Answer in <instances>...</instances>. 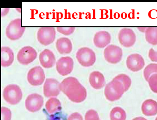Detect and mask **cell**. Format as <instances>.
Segmentation results:
<instances>
[{"label":"cell","mask_w":157,"mask_h":120,"mask_svg":"<svg viewBox=\"0 0 157 120\" xmlns=\"http://www.w3.org/2000/svg\"><path fill=\"white\" fill-rule=\"evenodd\" d=\"M61 90L70 100L74 103H81L86 99V89L74 77H68L60 84Z\"/></svg>","instance_id":"obj_1"},{"label":"cell","mask_w":157,"mask_h":120,"mask_svg":"<svg viewBox=\"0 0 157 120\" xmlns=\"http://www.w3.org/2000/svg\"><path fill=\"white\" fill-rule=\"evenodd\" d=\"M125 92L121 82L113 79L107 84L105 89V96L107 100L113 102L121 99Z\"/></svg>","instance_id":"obj_2"},{"label":"cell","mask_w":157,"mask_h":120,"mask_svg":"<svg viewBox=\"0 0 157 120\" xmlns=\"http://www.w3.org/2000/svg\"><path fill=\"white\" fill-rule=\"evenodd\" d=\"M3 96L7 103L14 105L20 103L22 99V91L17 85H8L4 89Z\"/></svg>","instance_id":"obj_3"},{"label":"cell","mask_w":157,"mask_h":120,"mask_svg":"<svg viewBox=\"0 0 157 120\" xmlns=\"http://www.w3.org/2000/svg\"><path fill=\"white\" fill-rule=\"evenodd\" d=\"M76 58L82 67L92 66L96 61V54L88 47H82L78 49L76 53Z\"/></svg>","instance_id":"obj_4"},{"label":"cell","mask_w":157,"mask_h":120,"mask_svg":"<svg viewBox=\"0 0 157 120\" xmlns=\"http://www.w3.org/2000/svg\"><path fill=\"white\" fill-rule=\"evenodd\" d=\"M21 18H18L13 20L8 26L6 30V34L11 40H17L23 36L25 28L21 27Z\"/></svg>","instance_id":"obj_5"},{"label":"cell","mask_w":157,"mask_h":120,"mask_svg":"<svg viewBox=\"0 0 157 120\" xmlns=\"http://www.w3.org/2000/svg\"><path fill=\"white\" fill-rule=\"evenodd\" d=\"M37 37L41 44L48 46L55 40L56 31L53 27H42L37 32Z\"/></svg>","instance_id":"obj_6"},{"label":"cell","mask_w":157,"mask_h":120,"mask_svg":"<svg viewBox=\"0 0 157 120\" xmlns=\"http://www.w3.org/2000/svg\"><path fill=\"white\" fill-rule=\"evenodd\" d=\"M104 57L109 63L116 64L121 61L123 55L122 50L118 46L110 45L104 50Z\"/></svg>","instance_id":"obj_7"},{"label":"cell","mask_w":157,"mask_h":120,"mask_svg":"<svg viewBox=\"0 0 157 120\" xmlns=\"http://www.w3.org/2000/svg\"><path fill=\"white\" fill-rule=\"evenodd\" d=\"M37 53L36 50L30 46H25L20 50L17 54V60L20 64L28 65L36 60Z\"/></svg>","instance_id":"obj_8"},{"label":"cell","mask_w":157,"mask_h":120,"mask_svg":"<svg viewBox=\"0 0 157 120\" xmlns=\"http://www.w3.org/2000/svg\"><path fill=\"white\" fill-rule=\"evenodd\" d=\"M45 78L44 72L41 67H33L29 71L27 79L29 84L33 86H39L42 85Z\"/></svg>","instance_id":"obj_9"},{"label":"cell","mask_w":157,"mask_h":120,"mask_svg":"<svg viewBox=\"0 0 157 120\" xmlns=\"http://www.w3.org/2000/svg\"><path fill=\"white\" fill-rule=\"evenodd\" d=\"M44 99L43 97L37 93L29 95L25 100V107L30 112H36L43 106Z\"/></svg>","instance_id":"obj_10"},{"label":"cell","mask_w":157,"mask_h":120,"mask_svg":"<svg viewBox=\"0 0 157 120\" xmlns=\"http://www.w3.org/2000/svg\"><path fill=\"white\" fill-rule=\"evenodd\" d=\"M60 83L54 78H47L43 85V93L48 98L57 96L60 93Z\"/></svg>","instance_id":"obj_11"},{"label":"cell","mask_w":157,"mask_h":120,"mask_svg":"<svg viewBox=\"0 0 157 120\" xmlns=\"http://www.w3.org/2000/svg\"><path fill=\"white\" fill-rule=\"evenodd\" d=\"M118 40L122 46L127 48L131 47L136 42V34L131 29L124 28L119 32Z\"/></svg>","instance_id":"obj_12"},{"label":"cell","mask_w":157,"mask_h":120,"mask_svg":"<svg viewBox=\"0 0 157 120\" xmlns=\"http://www.w3.org/2000/svg\"><path fill=\"white\" fill-rule=\"evenodd\" d=\"M56 68L59 74L62 76H67L73 70V60L70 57H61L57 62Z\"/></svg>","instance_id":"obj_13"},{"label":"cell","mask_w":157,"mask_h":120,"mask_svg":"<svg viewBox=\"0 0 157 120\" xmlns=\"http://www.w3.org/2000/svg\"><path fill=\"white\" fill-rule=\"evenodd\" d=\"M126 66L132 72H138L144 68L145 61L141 55L138 54H133L127 57Z\"/></svg>","instance_id":"obj_14"},{"label":"cell","mask_w":157,"mask_h":120,"mask_svg":"<svg viewBox=\"0 0 157 120\" xmlns=\"http://www.w3.org/2000/svg\"><path fill=\"white\" fill-rule=\"evenodd\" d=\"M39 60L42 67L46 69L52 68L56 63L55 55L49 49L44 50L40 53Z\"/></svg>","instance_id":"obj_15"},{"label":"cell","mask_w":157,"mask_h":120,"mask_svg":"<svg viewBox=\"0 0 157 120\" xmlns=\"http://www.w3.org/2000/svg\"><path fill=\"white\" fill-rule=\"evenodd\" d=\"M111 36L106 31H100L96 33L94 38V43L96 47L104 48L111 41Z\"/></svg>","instance_id":"obj_16"},{"label":"cell","mask_w":157,"mask_h":120,"mask_svg":"<svg viewBox=\"0 0 157 120\" xmlns=\"http://www.w3.org/2000/svg\"><path fill=\"white\" fill-rule=\"evenodd\" d=\"M89 82L93 88L100 89L105 86V80L104 75L101 72L94 71L90 75Z\"/></svg>","instance_id":"obj_17"},{"label":"cell","mask_w":157,"mask_h":120,"mask_svg":"<svg viewBox=\"0 0 157 120\" xmlns=\"http://www.w3.org/2000/svg\"><path fill=\"white\" fill-rule=\"evenodd\" d=\"M57 51L61 54H68L72 51L73 45L71 40L66 37H61L57 40L56 43Z\"/></svg>","instance_id":"obj_18"},{"label":"cell","mask_w":157,"mask_h":120,"mask_svg":"<svg viewBox=\"0 0 157 120\" xmlns=\"http://www.w3.org/2000/svg\"><path fill=\"white\" fill-rule=\"evenodd\" d=\"M142 112L146 116H154L157 114V102L153 99H147L142 105Z\"/></svg>","instance_id":"obj_19"},{"label":"cell","mask_w":157,"mask_h":120,"mask_svg":"<svg viewBox=\"0 0 157 120\" xmlns=\"http://www.w3.org/2000/svg\"><path fill=\"white\" fill-rule=\"evenodd\" d=\"M14 60L13 51L8 47H2L1 66L3 67H9Z\"/></svg>","instance_id":"obj_20"},{"label":"cell","mask_w":157,"mask_h":120,"mask_svg":"<svg viewBox=\"0 0 157 120\" xmlns=\"http://www.w3.org/2000/svg\"><path fill=\"white\" fill-rule=\"evenodd\" d=\"M45 108L48 113H55L61 110V103L57 98L51 97L46 102Z\"/></svg>","instance_id":"obj_21"},{"label":"cell","mask_w":157,"mask_h":120,"mask_svg":"<svg viewBox=\"0 0 157 120\" xmlns=\"http://www.w3.org/2000/svg\"><path fill=\"white\" fill-rule=\"evenodd\" d=\"M145 38L148 43L156 46L157 45V28H147L145 31Z\"/></svg>","instance_id":"obj_22"},{"label":"cell","mask_w":157,"mask_h":120,"mask_svg":"<svg viewBox=\"0 0 157 120\" xmlns=\"http://www.w3.org/2000/svg\"><path fill=\"white\" fill-rule=\"evenodd\" d=\"M126 113L121 107H114L110 111V120H126Z\"/></svg>","instance_id":"obj_23"},{"label":"cell","mask_w":157,"mask_h":120,"mask_svg":"<svg viewBox=\"0 0 157 120\" xmlns=\"http://www.w3.org/2000/svg\"><path fill=\"white\" fill-rule=\"evenodd\" d=\"M114 80H117L118 81L121 82V84L123 85L124 90L125 92H127L130 88L131 85V80L129 76L126 74H120L116 76Z\"/></svg>","instance_id":"obj_24"},{"label":"cell","mask_w":157,"mask_h":120,"mask_svg":"<svg viewBox=\"0 0 157 120\" xmlns=\"http://www.w3.org/2000/svg\"><path fill=\"white\" fill-rule=\"evenodd\" d=\"M144 77L146 81H148L151 76L154 74H157V64H150L148 65L144 70Z\"/></svg>","instance_id":"obj_25"},{"label":"cell","mask_w":157,"mask_h":120,"mask_svg":"<svg viewBox=\"0 0 157 120\" xmlns=\"http://www.w3.org/2000/svg\"><path fill=\"white\" fill-rule=\"evenodd\" d=\"M151 90L155 93H157V74H154L151 76L148 81Z\"/></svg>","instance_id":"obj_26"},{"label":"cell","mask_w":157,"mask_h":120,"mask_svg":"<svg viewBox=\"0 0 157 120\" xmlns=\"http://www.w3.org/2000/svg\"><path fill=\"white\" fill-rule=\"evenodd\" d=\"M85 120H100L99 115L97 111L90 109L86 112Z\"/></svg>","instance_id":"obj_27"},{"label":"cell","mask_w":157,"mask_h":120,"mask_svg":"<svg viewBox=\"0 0 157 120\" xmlns=\"http://www.w3.org/2000/svg\"><path fill=\"white\" fill-rule=\"evenodd\" d=\"M74 27H57V30L59 33L65 36H70L75 31Z\"/></svg>","instance_id":"obj_28"},{"label":"cell","mask_w":157,"mask_h":120,"mask_svg":"<svg viewBox=\"0 0 157 120\" xmlns=\"http://www.w3.org/2000/svg\"><path fill=\"white\" fill-rule=\"evenodd\" d=\"M2 120H11L12 112L9 109L6 107H2Z\"/></svg>","instance_id":"obj_29"},{"label":"cell","mask_w":157,"mask_h":120,"mask_svg":"<svg viewBox=\"0 0 157 120\" xmlns=\"http://www.w3.org/2000/svg\"><path fill=\"white\" fill-rule=\"evenodd\" d=\"M67 120H84V119L80 113L75 112L70 115Z\"/></svg>","instance_id":"obj_30"},{"label":"cell","mask_w":157,"mask_h":120,"mask_svg":"<svg viewBox=\"0 0 157 120\" xmlns=\"http://www.w3.org/2000/svg\"><path fill=\"white\" fill-rule=\"evenodd\" d=\"M149 57L152 62H157V52L153 48L150 49L149 52Z\"/></svg>","instance_id":"obj_31"},{"label":"cell","mask_w":157,"mask_h":120,"mask_svg":"<svg viewBox=\"0 0 157 120\" xmlns=\"http://www.w3.org/2000/svg\"><path fill=\"white\" fill-rule=\"evenodd\" d=\"M132 120H147L145 119V118L141 117H136Z\"/></svg>","instance_id":"obj_32"},{"label":"cell","mask_w":157,"mask_h":120,"mask_svg":"<svg viewBox=\"0 0 157 120\" xmlns=\"http://www.w3.org/2000/svg\"><path fill=\"white\" fill-rule=\"evenodd\" d=\"M51 120H62L58 117H52L51 118Z\"/></svg>","instance_id":"obj_33"},{"label":"cell","mask_w":157,"mask_h":120,"mask_svg":"<svg viewBox=\"0 0 157 120\" xmlns=\"http://www.w3.org/2000/svg\"><path fill=\"white\" fill-rule=\"evenodd\" d=\"M155 120H157V117L156 118V119H155Z\"/></svg>","instance_id":"obj_34"}]
</instances>
